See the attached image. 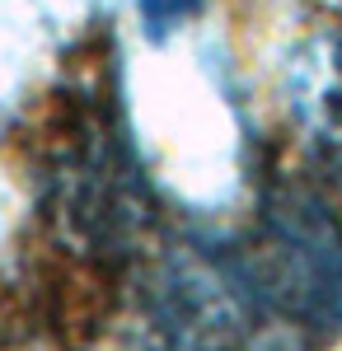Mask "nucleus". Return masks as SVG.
<instances>
[{
  "label": "nucleus",
  "mask_w": 342,
  "mask_h": 351,
  "mask_svg": "<svg viewBox=\"0 0 342 351\" xmlns=\"http://www.w3.org/2000/svg\"><path fill=\"white\" fill-rule=\"evenodd\" d=\"M169 295H164V328L179 337L183 351H235L244 337L235 291L220 286V276L202 267L169 271Z\"/></svg>",
  "instance_id": "nucleus-2"
},
{
  "label": "nucleus",
  "mask_w": 342,
  "mask_h": 351,
  "mask_svg": "<svg viewBox=\"0 0 342 351\" xmlns=\"http://www.w3.org/2000/svg\"><path fill=\"white\" fill-rule=\"evenodd\" d=\"M295 75H300V94H305V99H295V108L305 112V122L319 132V141L342 145V47L323 43V56L295 61Z\"/></svg>",
  "instance_id": "nucleus-3"
},
{
  "label": "nucleus",
  "mask_w": 342,
  "mask_h": 351,
  "mask_svg": "<svg viewBox=\"0 0 342 351\" xmlns=\"http://www.w3.org/2000/svg\"><path fill=\"white\" fill-rule=\"evenodd\" d=\"M267 295L310 328H342V230L310 192H282L263 216Z\"/></svg>",
  "instance_id": "nucleus-1"
},
{
  "label": "nucleus",
  "mask_w": 342,
  "mask_h": 351,
  "mask_svg": "<svg viewBox=\"0 0 342 351\" xmlns=\"http://www.w3.org/2000/svg\"><path fill=\"white\" fill-rule=\"evenodd\" d=\"M192 10V0H146V19L155 28H174Z\"/></svg>",
  "instance_id": "nucleus-4"
}]
</instances>
